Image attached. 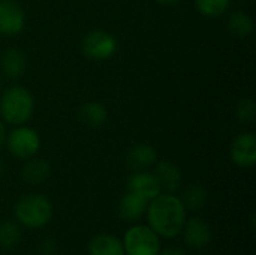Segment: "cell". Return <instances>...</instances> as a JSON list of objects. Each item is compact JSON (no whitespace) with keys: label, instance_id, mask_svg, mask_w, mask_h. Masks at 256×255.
I'll use <instances>...</instances> for the list:
<instances>
[{"label":"cell","instance_id":"ac0fdd59","mask_svg":"<svg viewBox=\"0 0 256 255\" xmlns=\"http://www.w3.org/2000/svg\"><path fill=\"white\" fill-rule=\"evenodd\" d=\"M228 30L237 38H246L254 30V21L244 12H234L228 20Z\"/></svg>","mask_w":256,"mask_h":255},{"label":"cell","instance_id":"277c9868","mask_svg":"<svg viewBox=\"0 0 256 255\" xmlns=\"http://www.w3.org/2000/svg\"><path fill=\"white\" fill-rule=\"evenodd\" d=\"M4 143L8 144L10 155L18 159H30L40 149L39 134L36 132V129L26 125H20L14 131H10L6 135Z\"/></svg>","mask_w":256,"mask_h":255},{"label":"cell","instance_id":"9a60e30c","mask_svg":"<svg viewBox=\"0 0 256 255\" xmlns=\"http://www.w3.org/2000/svg\"><path fill=\"white\" fill-rule=\"evenodd\" d=\"M92 255H124L123 243L111 234H99L90 243Z\"/></svg>","mask_w":256,"mask_h":255},{"label":"cell","instance_id":"8fae6325","mask_svg":"<svg viewBox=\"0 0 256 255\" xmlns=\"http://www.w3.org/2000/svg\"><path fill=\"white\" fill-rule=\"evenodd\" d=\"M184 239L190 248L200 249L210 243L212 240V228L201 218H192L184 228Z\"/></svg>","mask_w":256,"mask_h":255},{"label":"cell","instance_id":"ba28073f","mask_svg":"<svg viewBox=\"0 0 256 255\" xmlns=\"http://www.w3.org/2000/svg\"><path fill=\"white\" fill-rule=\"evenodd\" d=\"M231 159L242 168H252L256 164V135L242 132L231 146Z\"/></svg>","mask_w":256,"mask_h":255},{"label":"cell","instance_id":"30bf717a","mask_svg":"<svg viewBox=\"0 0 256 255\" xmlns=\"http://www.w3.org/2000/svg\"><path fill=\"white\" fill-rule=\"evenodd\" d=\"M154 177L160 186V191H165L166 194H172L180 188V182H182L180 168L170 161H160L156 165Z\"/></svg>","mask_w":256,"mask_h":255},{"label":"cell","instance_id":"6da1fadb","mask_svg":"<svg viewBox=\"0 0 256 255\" xmlns=\"http://www.w3.org/2000/svg\"><path fill=\"white\" fill-rule=\"evenodd\" d=\"M184 206L172 194H159L148 206L150 228L164 237H176L184 227Z\"/></svg>","mask_w":256,"mask_h":255},{"label":"cell","instance_id":"4316f807","mask_svg":"<svg viewBox=\"0 0 256 255\" xmlns=\"http://www.w3.org/2000/svg\"><path fill=\"white\" fill-rule=\"evenodd\" d=\"M4 173V167H3V164L0 162V177H2V174Z\"/></svg>","mask_w":256,"mask_h":255},{"label":"cell","instance_id":"cb8c5ba5","mask_svg":"<svg viewBox=\"0 0 256 255\" xmlns=\"http://www.w3.org/2000/svg\"><path fill=\"white\" fill-rule=\"evenodd\" d=\"M6 135H8L6 126H4V123L0 120V149L3 147V144H4V141H6Z\"/></svg>","mask_w":256,"mask_h":255},{"label":"cell","instance_id":"e0dca14e","mask_svg":"<svg viewBox=\"0 0 256 255\" xmlns=\"http://www.w3.org/2000/svg\"><path fill=\"white\" fill-rule=\"evenodd\" d=\"M50 171H51V168H50V164L46 161L39 159V158L30 159L22 168V179L26 183L39 185L48 179Z\"/></svg>","mask_w":256,"mask_h":255},{"label":"cell","instance_id":"603a6c76","mask_svg":"<svg viewBox=\"0 0 256 255\" xmlns=\"http://www.w3.org/2000/svg\"><path fill=\"white\" fill-rule=\"evenodd\" d=\"M57 251V243L52 239H46L40 245V252L44 255H54Z\"/></svg>","mask_w":256,"mask_h":255},{"label":"cell","instance_id":"44dd1931","mask_svg":"<svg viewBox=\"0 0 256 255\" xmlns=\"http://www.w3.org/2000/svg\"><path fill=\"white\" fill-rule=\"evenodd\" d=\"M20 242V228L16 224L6 221L0 224V246L3 249H12Z\"/></svg>","mask_w":256,"mask_h":255},{"label":"cell","instance_id":"3957f363","mask_svg":"<svg viewBox=\"0 0 256 255\" xmlns=\"http://www.w3.org/2000/svg\"><path fill=\"white\" fill-rule=\"evenodd\" d=\"M15 216L28 228H40L52 216V206L44 195H26L15 204Z\"/></svg>","mask_w":256,"mask_h":255},{"label":"cell","instance_id":"7402d4cb","mask_svg":"<svg viewBox=\"0 0 256 255\" xmlns=\"http://www.w3.org/2000/svg\"><path fill=\"white\" fill-rule=\"evenodd\" d=\"M237 117L242 123H252L256 117V104L254 98H244L237 105Z\"/></svg>","mask_w":256,"mask_h":255},{"label":"cell","instance_id":"d6986e66","mask_svg":"<svg viewBox=\"0 0 256 255\" xmlns=\"http://www.w3.org/2000/svg\"><path fill=\"white\" fill-rule=\"evenodd\" d=\"M206 201H207V191L201 185H190L183 192L182 203L184 209L198 210L206 204Z\"/></svg>","mask_w":256,"mask_h":255},{"label":"cell","instance_id":"7a4b0ae2","mask_svg":"<svg viewBox=\"0 0 256 255\" xmlns=\"http://www.w3.org/2000/svg\"><path fill=\"white\" fill-rule=\"evenodd\" d=\"M34 111L33 95L21 86H12L2 95L0 99V116L3 122L20 126L26 125Z\"/></svg>","mask_w":256,"mask_h":255},{"label":"cell","instance_id":"5bb4252c","mask_svg":"<svg viewBox=\"0 0 256 255\" xmlns=\"http://www.w3.org/2000/svg\"><path fill=\"white\" fill-rule=\"evenodd\" d=\"M147 204H148V201L146 198H142L134 192H129L118 203V215L122 219L136 221L147 210Z\"/></svg>","mask_w":256,"mask_h":255},{"label":"cell","instance_id":"7c38bea8","mask_svg":"<svg viewBox=\"0 0 256 255\" xmlns=\"http://www.w3.org/2000/svg\"><path fill=\"white\" fill-rule=\"evenodd\" d=\"M156 159H158L156 150L148 144L134 146L126 156L128 167L134 171H142V170L152 167L156 162Z\"/></svg>","mask_w":256,"mask_h":255},{"label":"cell","instance_id":"4fadbf2b","mask_svg":"<svg viewBox=\"0 0 256 255\" xmlns=\"http://www.w3.org/2000/svg\"><path fill=\"white\" fill-rule=\"evenodd\" d=\"M0 65H2L3 74L8 78L15 80V78H20L24 74L26 66H27V60H26V56H24V53L21 50H18V48H8L2 54Z\"/></svg>","mask_w":256,"mask_h":255},{"label":"cell","instance_id":"8992f818","mask_svg":"<svg viewBox=\"0 0 256 255\" xmlns=\"http://www.w3.org/2000/svg\"><path fill=\"white\" fill-rule=\"evenodd\" d=\"M117 39L105 30H93L82 39V53L92 60H108L117 51Z\"/></svg>","mask_w":256,"mask_h":255},{"label":"cell","instance_id":"484cf974","mask_svg":"<svg viewBox=\"0 0 256 255\" xmlns=\"http://www.w3.org/2000/svg\"><path fill=\"white\" fill-rule=\"evenodd\" d=\"M158 3H160V5H176V3H178L180 0H156Z\"/></svg>","mask_w":256,"mask_h":255},{"label":"cell","instance_id":"5b68a950","mask_svg":"<svg viewBox=\"0 0 256 255\" xmlns=\"http://www.w3.org/2000/svg\"><path fill=\"white\" fill-rule=\"evenodd\" d=\"M123 248L128 255H158L160 243L158 234L152 228L136 225L126 233Z\"/></svg>","mask_w":256,"mask_h":255},{"label":"cell","instance_id":"52a82bcc","mask_svg":"<svg viewBox=\"0 0 256 255\" xmlns=\"http://www.w3.org/2000/svg\"><path fill=\"white\" fill-rule=\"evenodd\" d=\"M26 24V14L15 0H0V35L15 36Z\"/></svg>","mask_w":256,"mask_h":255},{"label":"cell","instance_id":"9c48e42d","mask_svg":"<svg viewBox=\"0 0 256 255\" xmlns=\"http://www.w3.org/2000/svg\"><path fill=\"white\" fill-rule=\"evenodd\" d=\"M128 186H129V192H134V194L146 198L147 201L153 200L154 197H158L160 194V186H159L154 174L146 173L144 170L135 171L129 177Z\"/></svg>","mask_w":256,"mask_h":255},{"label":"cell","instance_id":"ffe728a7","mask_svg":"<svg viewBox=\"0 0 256 255\" xmlns=\"http://www.w3.org/2000/svg\"><path fill=\"white\" fill-rule=\"evenodd\" d=\"M231 5V0H195L198 12L208 18H218L224 15Z\"/></svg>","mask_w":256,"mask_h":255},{"label":"cell","instance_id":"d4e9b609","mask_svg":"<svg viewBox=\"0 0 256 255\" xmlns=\"http://www.w3.org/2000/svg\"><path fill=\"white\" fill-rule=\"evenodd\" d=\"M160 255H186V254H184L183 251H180V249H170V251H165V252H162Z\"/></svg>","mask_w":256,"mask_h":255},{"label":"cell","instance_id":"2e32d148","mask_svg":"<svg viewBox=\"0 0 256 255\" xmlns=\"http://www.w3.org/2000/svg\"><path fill=\"white\" fill-rule=\"evenodd\" d=\"M108 113L104 104L100 102H87L80 108V119L84 125L92 128H99L106 122Z\"/></svg>","mask_w":256,"mask_h":255}]
</instances>
